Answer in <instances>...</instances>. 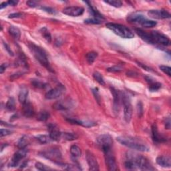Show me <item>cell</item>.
<instances>
[{"mask_svg": "<svg viewBox=\"0 0 171 171\" xmlns=\"http://www.w3.org/2000/svg\"><path fill=\"white\" fill-rule=\"evenodd\" d=\"M117 141L123 146H125L131 149L141 151V152H149L150 148L141 140L127 136H121L116 138Z\"/></svg>", "mask_w": 171, "mask_h": 171, "instance_id": "obj_1", "label": "cell"}, {"mask_svg": "<svg viewBox=\"0 0 171 171\" xmlns=\"http://www.w3.org/2000/svg\"><path fill=\"white\" fill-rule=\"evenodd\" d=\"M28 47L32 55L36 58V60L39 62V63L50 72H54L53 69L50 66L47 53L45 50L40 46L34 44V43H30L28 44Z\"/></svg>", "mask_w": 171, "mask_h": 171, "instance_id": "obj_2", "label": "cell"}, {"mask_svg": "<svg viewBox=\"0 0 171 171\" xmlns=\"http://www.w3.org/2000/svg\"><path fill=\"white\" fill-rule=\"evenodd\" d=\"M106 26L107 28L122 38L132 39L134 38L133 32L125 26L114 23H108Z\"/></svg>", "mask_w": 171, "mask_h": 171, "instance_id": "obj_3", "label": "cell"}, {"mask_svg": "<svg viewBox=\"0 0 171 171\" xmlns=\"http://www.w3.org/2000/svg\"><path fill=\"white\" fill-rule=\"evenodd\" d=\"M40 154L42 157L48 159L60 166H62L64 165L63 162H62V153L60 149L56 147H51L45 149L40 152Z\"/></svg>", "mask_w": 171, "mask_h": 171, "instance_id": "obj_4", "label": "cell"}, {"mask_svg": "<svg viewBox=\"0 0 171 171\" xmlns=\"http://www.w3.org/2000/svg\"><path fill=\"white\" fill-rule=\"evenodd\" d=\"M122 103L124 106V118L127 123H129L133 115V106L131 104V99L126 93L122 92Z\"/></svg>", "mask_w": 171, "mask_h": 171, "instance_id": "obj_5", "label": "cell"}, {"mask_svg": "<svg viewBox=\"0 0 171 171\" xmlns=\"http://www.w3.org/2000/svg\"><path fill=\"white\" fill-rule=\"evenodd\" d=\"M102 151L104 154L105 162H106V166L108 167V170H110V171L117 170L118 169V166L117 164H116V158L113 151L112 150V148L102 150Z\"/></svg>", "mask_w": 171, "mask_h": 171, "instance_id": "obj_6", "label": "cell"}, {"mask_svg": "<svg viewBox=\"0 0 171 171\" xmlns=\"http://www.w3.org/2000/svg\"><path fill=\"white\" fill-rule=\"evenodd\" d=\"M136 164L137 169L142 170H154L155 169L150 162L149 159L141 155H136Z\"/></svg>", "mask_w": 171, "mask_h": 171, "instance_id": "obj_7", "label": "cell"}, {"mask_svg": "<svg viewBox=\"0 0 171 171\" xmlns=\"http://www.w3.org/2000/svg\"><path fill=\"white\" fill-rule=\"evenodd\" d=\"M66 91V88L62 84H58L56 88L46 93L45 98L47 100H55L59 98Z\"/></svg>", "mask_w": 171, "mask_h": 171, "instance_id": "obj_8", "label": "cell"}, {"mask_svg": "<svg viewBox=\"0 0 171 171\" xmlns=\"http://www.w3.org/2000/svg\"><path fill=\"white\" fill-rule=\"evenodd\" d=\"M96 141L102 150L112 148V145H113V140H112V137L110 134H104L99 136L98 138L96 139Z\"/></svg>", "mask_w": 171, "mask_h": 171, "instance_id": "obj_9", "label": "cell"}, {"mask_svg": "<svg viewBox=\"0 0 171 171\" xmlns=\"http://www.w3.org/2000/svg\"><path fill=\"white\" fill-rule=\"evenodd\" d=\"M28 150L26 148L24 149H19V150H18L16 153L14 154L9 164L10 167H16L19 165L20 162L24 159L26 157L27 154H28Z\"/></svg>", "mask_w": 171, "mask_h": 171, "instance_id": "obj_10", "label": "cell"}, {"mask_svg": "<svg viewBox=\"0 0 171 171\" xmlns=\"http://www.w3.org/2000/svg\"><path fill=\"white\" fill-rule=\"evenodd\" d=\"M151 36H152L154 44H158L164 46H169L170 44V41L168 37H166L165 35L163 34L157 32V31H153L150 33Z\"/></svg>", "mask_w": 171, "mask_h": 171, "instance_id": "obj_11", "label": "cell"}, {"mask_svg": "<svg viewBox=\"0 0 171 171\" xmlns=\"http://www.w3.org/2000/svg\"><path fill=\"white\" fill-rule=\"evenodd\" d=\"M49 135L52 141H58L61 138L62 133L60 131L59 128L54 123H50L47 125Z\"/></svg>", "mask_w": 171, "mask_h": 171, "instance_id": "obj_12", "label": "cell"}, {"mask_svg": "<svg viewBox=\"0 0 171 171\" xmlns=\"http://www.w3.org/2000/svg\"><path fill=\"white\" fill-rule=\"evenodd\" d=\"M73 106V102L70 99H64L57 101L53 105V108L56 110H67Z\"/></svg>", "mask_w": 171, "mask_h": 171, "instance_id": "obj_13", "label": "cell"}, {"mask_svg": "<svg viewBox=\"0 0 171 171\" xmlns=\"http://www.w3.org/2000/svg\"><path fill=\"white\" fill-rule=\"evenodd\" d=\"M64 14L69 15L72 17H78L80 16L84 12V9L82 7H76V6H71L66 7L62 11Z\"/></svg>", "mask_w": 171, "mask_h": 171, "instance_id": "obj_14", "label": "cell"}, {"mask_svg": "<svg viewBox=\"0 0 171 171\" xmlns=\"http://www.w3.org/2000/svg\"><path fill=\"white\" fill-rule=\"evenodd\" d=\"M86 158L89 166V170H99V165L97 161V159L95 156L90 151L87 150L86 153Z\"/></svg>", "mask_w": 171, "mask_h": 171, "instance_id": "obj_15", "label": "cell"}, {"mask_svg": "<svg viewBox=\"0 0 171 171\" xmlns=\"http://www.w3.org/2000/svg\"><path fill=\"white\" fill-rule=\"evenodd\" d=\"M110 90L114 98V102H113L114 110L116 113H117V112H119L120 103L122 102V92H119L118 90H116V88L112 87L110 88Z\"/></svg>", "mask_w": 171, "mask_h": 171, "instance_id": "obj_16", "label": "cell"}, {"mask_svg": "<svg viewBox=\"0 0 171 171\" xmlns=\"http://www.w3.org/2000/svg\"><path fill=\"white\" fill-rule=\"evenodd\" d=\"M148 15L154 19H162L170 18V14L168 11L164 10H153L148 12Z\"/></svg>", "mask_w": 171, "mask_h": 171, "instance_id": "obj_17", "label": "cell"}, {"mask_svg": "<svg viewBox=\"0 0 171 171\" xmlns=\"http://www.w3.org/2000/svg\"><path fill=\"white\" fill-rule=\"evenodd\" d=\"M152 137L153 140L154 142L156 143H162L165 142L167 140L166 138L164 137V136L160 134V133L158 132V128L156 124H154L152 126Z\"/></svg>", "mask_w": 171, "mask_h": 171, "instance_id": "obj_18", "label": "cell"}, {"mask_svg": "<svg viewBox=\"0 0 171 171\" xmlns=\"http://www.w3.org/2000/svg\"><path fill=\"white\" fill-rule=\"evenodd\" d=\"M135 32L138 34V36L141 38L142 40L146 42V43L149 44H154V42L153 39L151 36L150 34L147 33L145 31L142 30L140 28H136Z\"/></svg>", "mask_w": 171, "mask_h": 171, "instance_id": "obj_19", "label": "cell"}, {"mask_svg": "<svg viewBox=\"0 0 171 171\" xmlns=\"http://www.w3.org/2000/svg\"><path fill=\"white\" fill-rule=\"evenodd\" d=\"M145 80L147 82V83L149 84V90L150 92H156L158 90H160V88L162 87V84L154 80L153 78L150 76H145Z\"/></svg>", "mask_w": 171, "mask_h": 171, "instance_id": "obj_20", "label": "cell"}, {"mask_svg": "<svg viewBox=\"0 0 171 171\" xmlns=\"http://www.w3.org/2000/svg\"><path fill=\"white\" fill-rule=\"evenodd\" d=\"M66 120L70 123L73 124H76V125H79L86 128H90L96 125V122H92V121H85V120H80L75 118H67Z\"/></svg>", "mask_w": 171, "mask_h": 171, "instance_id": "obj_21", "label": "cell"}, {"mask_svg": "<svg viewBox=\"0 0 171 171\" xmlns=\"http://www.w3.org/2000/svg\"><path fill=\"white\" fill-rule=\"evenodd\" d=\"M128 21L130 23H133V24H141L145 20L146 18L145 15H143L139 13H134L131 14L128 16Z\"/></svg>", "mask_w": 171, "mask_h": 171, "instance_id": "obj_22", "label": "cell"}, {"mask_svg": "<svg viewBox=\"0 0 171 171\" xmlns=\"http://www.w3.org/2000/svg\"><path fill=\"white\" fill-rule=\"evenodd\" d=\"M23 114L26 118H32L35 114L32 104L28 101L23 104Z\"/></svg>", "mask_w": 171, "mask_h": 171, "instance_id": "obj_23", "label": "cell"}, {"mask_svg": "<svg viewBox=\"0 0 171 171\" xmlns=\"http://www.w3.org/2000/svg\"><path fill=\"white\" fill-rule=\"evenodd\" d=\"M157 163L164 168H170L171 158L169 156H159L157 158Z\"/></svg>", "mask_w": 171, "mask_h": 171, "instance_id": "obj_24", "label": "cell"}, {"mask_svg": "<svg viewBox=\"0 0 171 171\" xmlns=\"http://www.w3.org/2000/svg\"><path fill=\"white\" fill-rule=\"evenodd\" d=\"M85 3H88V7H89V10H90V12L91 13L92 15V18H96V19H100V20H104L105 18L103 16V15L101 14L99 11L97 10L95 7H93L90 3V2H86Z\"/></svg>", "mask_w": 171, "mask_h": 171, "instance_id": "obj_25", "label": "cell"}, {"mask_svg": "<svg viewBox=\"0 0 171 171\" xmlns=\"http://www.w3.org/2000/svg\"><path fill=\"white\" fill-rule=\"evenodd\" d=\"M28 90L26 87L21 88L19 92L18 95V100L19 102L21 104H24L25 102H27V98H28Z\"/></svg>", "mask_w": 171, "mask_h": 171, "instance_id": "obj_26", "label": "cell"}, {"mask_svg": "<svg viewBox=\"0 0 171 171\" xmlns=\"http://www.w3.org/2000/svg\"><path fill=\"white\" fill-rule=\"evenodd\" d=\"M8 32L9 34L12 36L14 39H15V40H19V38H20L21 36V32H20V30H19L17 27L11 26L9 28Z\"/></svg>", "mask_w": 171, "mask_h": 171, "instance_id": "obj_27", "label": "cell"}, {"mask_svg": "<svg viewBox=\"0 0 171 171\" xmlns=\"http://www.w3.org/2000/svg\"><path fill=\"white\" fill-rule=\"evenodd\" d=\"M36 139L42 145L48 144L52 141V139L50 137V135H38L36 137Z\"/></svg>", "mask_w": 171, "mask_h": 171, "instance_id": "obj_28", "label": "cell"}, {"mask_svg": "<svg viewBox=\"0 0 171 171\" xmlns=\"http://www.w3.org/2000/svg\"><path fill=\"white\" fill-rule=\"evenodd\" d=\"M70 150L73 159H76L81 156V149L77 145H72Z\"/></svg>", "mask_w": 171, "mask_h": 171, "instance_id": "obj_29", "label": "cell"}, {"mask_svg": "<svg viewBox=\"0 0 171 171\" xmlns=\"http://www.w3.org/2000/svg\"><path fill=\"white\" fill-rule=\"evenodd\" d=\"M29 142H30V140L28 137H27V136H24V137H22L19 140L17 144V146L19 149H24V148H26V146L28 145Z\"/></svg>", "mask_w": 171, "mask_h": 171, "instance_id": "obj_30", "label": "cell"}, {"mask_svg": "<svg viewBox=\"0 0 171 171\" xmlns=\"http://www.w3.org/2000/svg\"><path fill=\"white\" fill-rule=\"evenodd\" d=\"M50 117V114L48 112L43 110L39 112V114L37 116V120L41 122H46L48 120Z\"/></svg>", "mask_w": 171, "mask_h": 171, "instance_id": "obj_31", "label": "cell"}, {"mask_svg": "<svg viewBox=\"0 0 171 171\" xmlns=\"http://www.w3.org/2000/svg\"><path fill=\"white\" fill-rule=\"evenodd\" d=\"M61 138H64V140H66V141H74V140H76L78 138V136L74 133H62Z\"/></svg>", "mask_w": 171, "mask_h": 171, "instance_id": "obj_32", "label": "cell"}, {"mask_svg": "<svg viewBox=\"0 0 171 171\" xmlns=\"http://www.w3.org/2000/svg\"><path fill=\"white\" fill-rule=\"evenodd\" d=\"M97 57H98V53L95 52H88L86 56V60L89 64H92L94 63Z\"/></svg>", "mask_w": 171, "mask_h": 171, "instance_id": "obj_33", "label": "cell"}, {"mask_svg": "<svg viewBox=\"0 0 171 171\" xmlns=\"http://www.w3.org/2000/svg\"><path fill=\"white\" fill-rule=\"evenodd\" d=\"M40 33L42 34V36L44 37V38L45 40L47 41L48 43H50L52 42V36L51 34H50V32L48 31V30L46 28H42L40 30Z\"/></svg>", "mask_w": 171, "mask_h": 171, "instance_id": "obj_34", "label": "cell"}, {"mask_svg": "<svg viewBox=\"0 0 171 171\" xmlns=\"http://www.w3.org/2000/svg\"><path fill=\"white\" fill-rule=\"evenodd\" d=\"M93 77H94V80L97 82H98L100 85L104 86L105 84H106L102 75L101 74L100 72H94V74H93Z\"/></svg>", "mask_w": 171, "mask_h": 171, "instance_id": "obj_35", "label": "cell"}, {"mask_svg": "<svg viewBox=\"0 0 171 171\" xmlns=\"http://www.w3.org/2000/svg\"><path fill=\"white\" fill-rule=\"evenodd\" d=\"M157 22H155L154 20H149V19H146L142 23L141 26L144 27V28H153V27H155L157 26Z\"/></svg>", "mask_w": 171, "mask_h": 171, "instance_id": "obj_36", "label": "cell"}, {"mask_svg": "<svg viewBox=\"0 0 171 171\" xmlns=\"http://www.w3.org/2000/svg\"><path fill=\"white\" fill-rule=\"evenodd\" d=\"M7 110L9 111H14L15 109V102L14 98H10L7 100L6 106Z\"/></svg>", "mask_w": 171, "mask_h": 171, "instance_id": "obj_37", "label": "cell"}, {"mask_svg": "<svg viewBox=\"0 0 171 171\" xmlns=\"http://www.w3.org/2000/svg\"><path fill=\"white\" fill-rule=\"evenodd\" d=\"M32 84L34 87L37 88H40V89H44L45 88L47 87V84L44 82L38 80H32Z\"/></svg>", "mask_w": 171, "mask_h": 171, "instance_id": "obj_38", "label": "cell"}, {"mask_svg": "<svg viewBox=\"0 0 171 171\" xmlns=\"http://www.w3.org/2000/svg\"><path fill=\"white\" fill-rule=\"evenodd\" d=\"M104 2L114 7H117V8L122 6V2L119 1V0H110V1H104Z\"/></svg>", "mask_w": 171, "mask_h": 171, "instance_id": "obj_39", "label": "cell"}, {"mask_svg": "<svg viewBox=\"0 0 171 171\" xmlns=\"http://www.w3.org/2000/svg\"><path fill=\"white\" fill-rule=\"evenodd\" d=\"M102 22H103L102 20H100V19L93 18L87 19L84 21L85 24H102Z\"/></svg>", "mask_w": 171, "mask_h": 171, "instance_id": "obj_40", "label": "cell"}, {"mask_svg": "<svg viewBox=\"0 0 171 171\" xmlns=\"http://www.w3.org/2000/svg\"><path fill=\"white\" fill-rule=\"evenodd\" d=\"M35 166L36 168L39 170H42V171H45V170H52L53 169L50 168V167L47 166L46 165L42 164L41 162H36V165H35Z\"/></svg>", "mask_w": 171, "mask_h": 171, "instance_id": "obj_41", "label": "cell"}, {"mask_svg": "<svg viewBox=\"0 0 171 171\" xmlns=\"http://www.w3.org/2000/svg\"><path fill=\"white\" fill-rule=\"evenodd\" d=\"M122 70H123V68L121 66L116 65L112 67L108 68L107 69V71L110 72H121Z\"/></svg>", "mask_w": 171, "mask_h": 171, "instance_id": "obj_42", "label": "cell"}, {"mask_svg": "<svg viewBox=\"0 0 171 171\" xmlns=\"http://www.w3.org/2000/svg\"><path fill=\"white\" fill-rule=\"evenodd\" d=\"M92 92L93 93V94L94 96V98L96 100V102H98V104L100 105V102H101V97L100 95L99 94L98 92V88H92Z\"/></svg>", "mask_w": 171, "mask_h": 171, "instance_id": "obj_43", "label": "cell"}, {"mask_svg": "<svg viewBox=\"0 0 171 171\" xmlns=\"http://www.w3.org/2000/svg\"><path fill=\"white\" fill-rule=\"evenodd\" d=\"M162 72H164L165 74H166V75H168L169 76H171V68L169 66H164V65H161L159 66Z\"/></svg>", "mask_w": 171, "mask_h": 171, "instance_id": "obj_44", "label": "cell"}, {"mask_svg": "<svg viewBox=\"0 0 171 171\" xmlns=\"http://www.w3.org/2000/svg\"><path fill=\"white\" fill-rule=\"evenodd\" d=\"M40 8L42 10H44L45 11H46L47 13H49V14H56V11L54 9L52 8V7H46V6H43V7H41Z\"/></svg>", "mask_w": 171, "mask_h": 171, "instance_id": "obj_45", "label": "cell"}, {"mask_svg": "<svg viewBox=\"0 0 171 171\" xmlns=\"http://www.w3.org/2000/svg\"><path fill=\"white\" fill-rule=\"evenodd\" d=\"M13 133V132L10 130L3 129V128H2V129H1V134H0V136H1V137H6V136L11 134V133Z\"/></svg>", "mask_w": 171, "mask_h": 171, "instance_id": "obj_46", "label": "cell"}, {"mask_svg": "<svg viewBox=\"0 0 171 171\" xmlns=\"http://www.w3.org/2000/svg\"><path fill=\"white\" fill-rule=\"evenodd\" d=\"M165 126L167 130L170 129V117L168 116L165 119Z\"/></svg>", "mask_w": 171, "mask_h": 171, "instance_id": "obj_47", "label": "cell"}, {"mask_svg": "<svg viewBox=\"0 0 171 171\" xmlns=\"http://www.w3.org/2000/svg\"><path fill=\"white\" fill-rule=\"evenodd\" d=\"M24 74V72H18L15 74H14L11 75V76L10 77V78H11V80H14L15 79H18L19 77L22 76L23 74Z\"/></svg>", "mask_w": 171, "mask_h": 171, "instance_id": "obj_48", "label": "cell"}, {"mask_svg": "<svg viewBox=\"0 0 171 171\" xmlns=\"http://www.w3.org/2000/svg\"><path fill=\"white\" fill-rule=\"evenodd\" d=\"M137 108H138V115H139L140 117H141V116H142V115L143 114V106H142V104L141 102H139L138 103Z\"/></svg>", "mask_w": 171, "mask_h": 171, "instance_id": "obj_49", "label": "cell"}, {"mask_svg": "<svg viewBox=\"0 0 171 171\" xmlns=\"http://www.w3.org/2000/svg\"><path fill=\"white\" fill-rule=\"evenodd\" d=\"M27 5L30 7H36L38 6L39 3L36 1H28L27 2Z\"/></svg>", "mask_w": 171, "mask_h": 171, "instance_id": "obj_50", "label": "cell"}, {"mask_svg": "<svg viewBox=\"0 0 171 171\" xmlns=\"http://www.w3.org/2000/svg\"><path fill=\"white\" fill-rule=\"evenodd\" d=\"M3 45H4L6 50H7V52H8V54H10V55L11 56H14V52H13L12 50H11V49L10 48V47L9 46V45L7 44H6V42H3Z\"/></svg>", "mask_w": 171, "mask_h": 171, "instance_id": "obj_51", "label": "cell"}, {"mask_svg": "<svg viewBox=\"0 0 171 171\" xmlns=\"http://www.w3.org/2000/svg\"><path fill=\"white\" fill-rule=\"evenodd\" d=\"M23 15V14L22 13H14V14H11L9 15V18H21Z\"/></svg>", "mask_w": 171, "mask_h": 171, "instance_id": "obj_52", "label": "cell"}, {"mask_svg": "<svg viewBox=\"0 0 171 171\" xmlns=\"http://www.w3.org/2000/svg\"><path fill=\"white\" fill-rule=\"evenodd\" d=\"M137 63H138V66H140L142 67V68H144L145 70H146L149 71V72H154V71L153 70V69H152V68H149V66H146L145 64H142V63H141V62H137Z\"/></svg>", "mask_w": 171, "mask_h": 171, "instance_id": "obj_53", "label": "cell"}, {"mask_svg": "<svg viewBox=\"0 0 171 171\" xmlns=\"http://www.w3.org/2000/svg\"><path fill=\"white\" fill-rule=\"evenodd\" d=\"M8 67V64L6 63H3L1 65V68H0V73L3 74L6 71V70L7 69V68Z\"/></svg>", "mask_w": 171, "mask_h": 171, "instance_id": "obj_54", "label": "cell"}, {"mask_svg": "<svg viewBox=\"0 0 171 171\" xmlns=\"http://www.w3.org/2000/svg\"><path fill=\"white\" fill-rule=\"evenodd\" d=\"M7 2H8L9 6H15L18 3V1H14V0H10Z\"/></svg>", "mask_w": 171, "mask_h": 171, "instance_id": "obj_55", "label": "cell"}, {"mask_svg": "<svg viewBox=\"0 0 171 171\" xmlns=\"http://www.w3.org/2000/svg\"><path fill=\"white\" fill-rule=\"evenodd\" d=\"M7 6H9L8 4V2H3L2 3H1V5H0V9L2 10L3 8H5Z\"/></svg>", "mask_w": 171, "mask_h": 171, "instance_id": "obj_56", "label": "cell"}, {"mask_svg": "<svg viewBox=\"0 0 171 171\" xmlns=\"http://www.w3.org/2000/svg\"><path fill=\"white\" fill-rule=\"evenodd\" d=\"M1 124H2V126H9V127H13V126H14V125H12V124H8L6 123V122H3L2 120L1 121Z\"/></svg>", "mask_w": 171, "mask_h": 171, "instance_id": "obj_57", "label": "cell"}]
</instances>
